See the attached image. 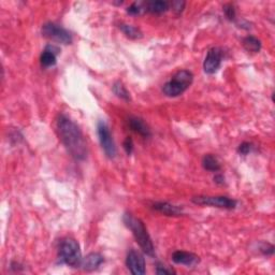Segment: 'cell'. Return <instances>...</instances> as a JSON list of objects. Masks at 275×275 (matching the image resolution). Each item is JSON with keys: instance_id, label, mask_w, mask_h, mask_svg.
I'll return each instance as SVG.
<instances>
[{"instance_id": "cell-1", "label": "cell", "mask_w": 275, "mask_h": 275, "mask_svg": "<svg viewBox=\"0 0 275 275\" xmlns=\"http://www.w3.org/2000/svg\"><path fill=\"white\" fill-rule=\"evenodd\" d=\"M57 130L68 153L75 160L82 161L85 159L87 156V145L80 127L72 119L61 114L57 119Z\"/></svg>"}, {"instance_id": "cell-2", "label": "cell", "mask_w": 275, "mask_h": 275, "mask_svg": "<svg viewBox=\"0 0 275 275\" xmlns=\"http://www.w3.org/2000/svg\"><path fill=\"white\" fill-rule=\"evenodd\" d=\"M123 221L125 226L131 230L133 237H135L137 243L140 245L142 251L151 257L155 256V249L152 242V239L147 232L144 223L133 216L130 213H125L123 216Z\"/></svg>"}, {"instance_id": "cell-3", "label": "cell", "mask_w": 275, "mask_h": 275, "mask_svg": "<svg viewBox=\"0 0 275 275\" xmlns=\"http://www.w3.org/2000/svg\"><path fill=\"white\" fill-rule=\"evenodd\" d=\"M194 82V74L188 70H180L172 79L167 82L163 87V93L167 97H178L192 85Z\"/></svg>"}, {"instance_id": "cell-4", "label": "cell", "mask_w": 275, "mask_h": 275, "mask_svg": "<svg viewBox=\"0 0 275 275\" xmlns=\"http://www.w3.org/2000/svg\"><path fill=\"white\" fill-rule=\"evenodd\" d=\"M59 259L62 264L69 267L77 268L82 263V254L80 245L74 239L63 240L59 248Z\"/></svg>"}, {"instance_id": "cell-5", "label": "cell", "mask_w": 275, "mask_h": 275, "mask_svg": "<svg viewBox=\"0 0 275 275\" xmlns=\"http://www.w3.org/2000/svg\"><path fill=\"white\" fill-rule=\"evenodd\" d=\"M192 202L198 206L226 210H234L237 207V200L229 198L227 196H196L192 198Z\"/></svg>"}, {"instance_id": "cell-6", "label": "cell", "mask_w": 275, "mask_h": 275, "mask_svg": "<svg viewBox=\"0 0 275 275\" xmlns=\"http://www.w3.org/2000/svg\"><path fill=\"white\" fill-rule=\"evenodd\" d=\"M42 36L44 38L57 42L61 44H71L72 43V36L65 28L61 26L48 22L42 26Z\"/></svg>"}, {"instance_id": "cell-7", "label": "cell", "mask_w": 275, "mask_h": 275, "mask_svg": "<svg viewBox=\"0 0 275 275\" xmlns=\"http://www.w3.org/2000/svg\"><path fill=\"white\" fill-rule=\"evenodd\" d=\"M97 133H98V137H99L100 144L105 155H107V156L111 159L115 158L117 151H116L114 140H113V137L111 135L109 126L103 121H100L97 125Z\"/></svg>"}, {"instance_id": "cell-8", "label": "cell", "mask_w": 275, "mask_h": 275, "mask_svg": "<svg viewBox=\"0 0 275 275\" xmlns=\"http://www.w3.org/2000/svg\"><path fill=\"white\" fill-rule=\"evenodd\" d=\"M126 266L128 270L133 275H143L145 274V259L142 254L130 250L127 254L126 258Z\"/></svg>"}, {"instance_id": "cell-9", "label": "cell", "mask_w": 275, "mask_h": 275, "mask_svg": "<svg viewBox=\"0 0 275 275\" xmlns=\"http://www.w3.org/2000/svg\"><path fill=\"white\" fill-rule=\"evenodd\" d=\"M223 61V51L220 47H212L209 50L207 57L203 62L204 72L208 74H214L221 68Z\"/></svg>"}, {"instance_id": "cell-10", "label": "cell", "mask_w": 275, "mask_h": 275, "mask_svg": "<svg viewBox=\"0 0 275 275\" xmlns=\"http://www.w3.org/2000/svg\"><path fill=\"white\" fill-rule=\"evenodd\" d=\"M172 260L176 265H184L187 267H192L199 263V257L193 253L176 251L172 254Z\"/></svg>"}, {"instance_id": "cell-11", "label": "cell", "mask_w": 275, "mask_h": 275, "mask_svg": "<svg viewBox=\"0 0 275 275\" xmlns=\"http://www.w3.org/2000/svg\"><path fill=\"white\" fill-rule=\"evenodd\" d=\"M128 126L132 131H135L138 135L142 136L143 138H150L152 136V132L150 127L145 124L142 118L137 116H131L128 119Z\"/></svg>"}, {"instance_id": "cell-12", "label": "cell", "mask_w": 275, "mask_h": 275, "mask_svg": "<svg viewBox=\"0 0 275 275\" xmlns=\"http://www.w3.org/2000/svg\"><path fill=\"white\" fill-rule=\"evenodd\" d=\"M104 262L103 256L99 253H90L88 255L82 259L81 266L83 270L85 271H94L98 269Z\"/></svg>"}, {"instance_id": "cell-13", "label": "cell", "mask_w": 275, "mask_h": 275, "mask_svg": "<svg viewBox=\"0 0 275 275\" xmlns=\"http://www.w3.org/2000/svg\"><path fill=\"white\" fill-rule=\"evenodd\" d=\"M59 53V48L55 45H47L43 53L40 56V61L41 65L48 68V67H53L56 65V56Z\"/></svg>"}, {"instance_id": "cell-14", "label": "cell", "mask_w": 275, "mask_h": 275, "mask_svg": "<svg viewBox=\"0 0 275 275\" xmlns=\"http://www.w3.org/2000/svg\"><path fill=\"white\" fill-rule=\"evenodd\" d=\"M153 209L158 211L167 216H181L183 215V209L179 206H174L169 202H156L153 204Z\"/></svg>"}, {"instance_id": "cell-15", "label": "cell", "mask_w": 275, "mask_h": 275, "mask_svg": "<svg viewBox=\"0 0 275 275\" xmlns=\"http://www.w3.org/2000/svg\"><path fill=\"white\" fill-rule=\"evenodd\" d=\"M202 166L207 171L210 172H217L222 169L220 161L212 154H208L202 159Z\"/></svg>"}, {"instance_id": "cell-16", "label": "cell", "mask_w": 275, "mask_h": 275, "mask_svg": "<svg viewBox=\"0 0 275 275\" xmlns=\"http://www.w3.org/2000/svg\"><path fill=\"white\" fill-rule=\"evenodd\" d=\"M169 6L170 5H169V3L165 1V0H152V1L147 2L146 10L151 13L161 14L168 11Z\"/></svg>"}, {"instance_id": "cell-17", "label": "cell", "mask_w": 275, "mask_h": 275, "mask_svg": "<svg viewBox=\"0 0 275 275\" xmlns=\"http://www.w3.org/2000/svg\"><path fill=\"white\" fill-rule=\"evenodd\" d=\"M243 46L248 52L259 53V51L262 50V42H260V40L257 39L256 37L249 36L244 38Z\"/></svg>"}, {"instance_id": "cell-18", "label": "cell", "mask_w": 275, "mask_h": 275, "mask_svg": "<svg viewBox=\"0 0 275 275\" xmlns=\"http://www.w3.org/2000/svg\"><path fill=\"white\" fill-rule=\"evenodd\" d=\"M119 29H121L125 36L129 39L132 40H137L143 37V33L141 31L139 28L132 26V25H127V24H122L119 25Z\"/></svg>"}, {"instance_id": "cell-19", "label": "cell", "mask_w": 275, "mask_h": 275, "mask_svg": "<svg viewBox=\"0 0 275 275\" xmlns=\"http://www.w3.org/2000/svg\"><path fill=\"white\" fill-rule=\"evenodd\" d=\"M113 91H114V94L121 98V99L125 100V101H130V94L129 91L126 89V87L124 86V84L122 82H115L113 84Z\"/></svg>"}, {"instance_id": "cell-20", "label": "cell", "mask_w": 275, "mask_h": 275, "mask_svg": "<svg viewBox=\"0 0 275 275\" xmlns=\"http://www.w3.org/2000/svg\"><path fill=\"white\" fill-rule=\"evenodd\" d=\"M224 13L226 17H227L229 20H235L236 18V9L235 6L232 5L231 3H227L224 5Z\"/></svg>"}, {"instance_id": "cell-21", "label": "cell", "mask_w": 275, "mask_h": 275, "mask_svg": "<svg viewBox=\"0 0 275 275\" xmlns=\"http://www.w3.org/2000/svg\"><path fill=\"white\" fill-rule=\"evenodd\" d=\"M252 149H253L252 143H250V142H243V143H241V144L239 145L238 152H239V154L244 155V156H245V155L250 154V152L252 151Z\"/></svg>"}, {"instance_id": "cell-22", "label": "cell", "mask_w": 275, "mask_h": 275, "mask_svg": "<svg viewBox=\"0 0 275 275\" xmlns=\"http://www.w3.org/2000/svg\"><path fill=\"white\" fill-rule=\"evenodd\" d=\"M141 12H142V8H141V5L137 2L132 3L130 6L127 8V13H129L130 15H139Z\"/></svg>"}, {"instance_id": "cell-23", "label": "cell", "mask_w": 275, "mask_h": 275, "mask_svg": "<svg viewBox=\"0 0 275 275\" xmlns=\"http://www.w3.org/2000/svg\"><path fill=\"white\" fill-rule=\"evenodd\" d=\"M124 150L127 155H131L133 152V141L131 138L127 137L126 140L124 141Z\"/></svg>"}, {"instance_id": "cell-24", "label": "cell", "mask_w": 275, "mask_h": 275, "mask_svg": "<svg viewBox=\"0 0 275 275\" xmlns=\"http://www.w3.org/2000/svg\"><path fill=\"white\" fill-rule=\"evenodd\" d=\"M260 251L264 254V255L270 256L274 254V246L272 244L269 243H264L262 248H260Z\"/></svg>"}, {"instance_id": "cell-25", "label": "cell", "mask_w": 275, "mask_h": 275, "mask_svg": "<svg viewBox=\"0 0 275 275\" xmlns=\"http://www.w3.org/2000/svg\"><path fill=\"white\" fill-rule=\"evenodd\" d=\"M171 5H172V9L175 13H181L183 10H184L185 2L181 1V0H174V1H172Z\"/></svg>"}, {"instance_id": "cell-26", "label": "cell", "mask_w": 275, "mask_h": 275, "mask_svg": "<svg viewBox=\"0 0 275 275\" xmlns=\"http://www.w3.org/2000/svg\"><path fill=\"white\" fill-rule=\"evenodd\" d=\"M156 273L159 274V275H163V274H175V271L172 270V269H169V268L166 267V266L158 265L157 268H156Z\"/></svg>"}, {"instance_id": "cell-27", "label": "cell", "mask_w": 275, "mask_h": 275, "mask_svg": "<svg viewBox=\"0 0 275 275\" xmlns=\"http://www.w3.org/2000/svg\"><path fill=\"white\" fill-rule=\"evenodd\" d=\"M214 181H215V183H217V184L223 185L224 183H225V178H224V176L222 174H217V175H215Z\"/></svg>"}]
</instances>
